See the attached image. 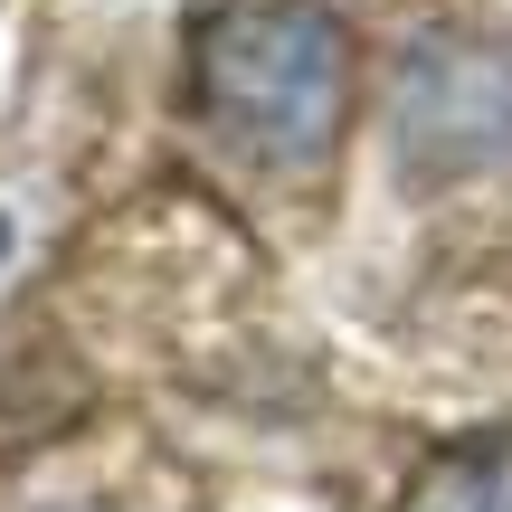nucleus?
Instances as JSON below:
<instances>
[{
	"instance_id": "f03ea898",
	"label": "nucleus",
	"mask_w": 512,
	"mask_h": 512,
	"mask_svg": "<svg viewBox=\"0 0 512 512\" xmlns=\"http://www.w3.org/2000/svg\"><path fill=\"white\" fill-rule=\"evenodd\" d=\"M399 512H512V427L456 437L399 484Z\"/></svg>"
},
{
	"instance_id": "f257e3e1",
	"label": "nucleus",
	"mask_w": 512,
	"mask_h": 512,
	"mask_svg": "<svg viewBox=\"0 0 512 512\" xmlns=\"http://www.w3.org/2000/svg\"><path fill=\"white\" fill-rule=\"evenodd\" d=\"M190 114L256 171H313L351 114V29L323 0H219L190 38Z\"/></svg>"
},
{
	"instance_id": "20e7f679",
	"label": "nucleus",
	"mask_w": 512,
	"mask_h": 512,
	"mask_svg": "<svg viewBox=\"0 0 512 512\" xmlns=\"http://www.w3.org/2000/svg\"><path fill=\"white\" fill-rule=\"evenodd\" d=\"M0 256H10V228H0Z\"/></svg>"
},
{
	"instance_id": "7ed1b4c3",
	"label": "nucleus",
	"mask_w": 512,
	"mask_h": 512,
	"mask_svg": "<svg viewBox=\"0 0 512 512\" xmlns=\"http://www.w3.org/2000/svg\"><path fill=\"white\" fill-rule=\"evenodd\" d=\"M38 512H114V503H38Z\"/></svg>"
}]
</instances>
